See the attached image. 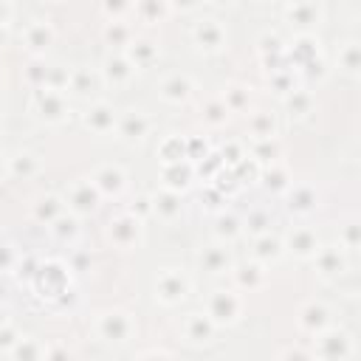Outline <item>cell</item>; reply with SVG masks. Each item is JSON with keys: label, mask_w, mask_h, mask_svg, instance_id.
Returning <instances> with one entry per match:
<instances>
[{"label": "cell", "mask_w": 361, "mask_h": 361, "mask_svg": "<svg viewBox=\"0 0 361 361\" xmlns=\"http://www.w3.org/2000/svg\"><path fill=\"white\" fill-rule=\"evenodd\" d=\"M37 107L45 118H59L65 113V99L59 90H40L37 94Z\"/></svg>", "instance_id": "obj_8"}, {"label": "cell", "mask_w": 361, "mask_h": 361, "mask_svg": "<svg viewBox=\"0 0 361 361\" xmlns=\"http://www.w3.org/2000/svg\"><path fill=\"white\" fill-rule=\"evenodd\" d=\"M280 240L277 237H271V234H262L260 240H257V257H262V260H274V257H280Z\"/></svg>", "instance_id": "obj_23"}, {"label": "cell", "mask_w": 361, "mask_h": 361, "mask_svg": "<svg viewBox=\"0 0 361 361\" xmlns=\"http://www.w3.org/2000/svg\"><path fill=\"white\" fill-rule=\"evenodd\" d=\"M206 316L212 322H234L240 316V299L234 291H215L209 296V311Z\"/></svg>", "instance_id": "obj_1"}, {"label": "cell", "mask_w": 361, "mask_h": 361, "mask_svg": "<svg viewBox=\"0 0 361 361\" xmlns=\"http://www.w3.org/2000/svg\"><path fill=\"white\" fill-rule=\"evenodd\" d=\"M220 231L237 234V220H234V218H220Z\"/></svg>", "instance_id": "obj_38"}, {"label": "cell", "mask_w": 361, "mask_h": 361, "mask_svg": "<svg viewBox=\"0 0 361 361\" xmlns=\"http://www.w3.org/2000/svg\"><path fill=\"white\" fill-rule=\"evenodd\" d=\"M94 187L99 192H118V189L125 187V172L118 169V167H113V164H105L94 175Z\"/></svg>", "instance_id": "obj_7"}, {"label": "cell", "mask_w": 361, "mask_h": 361, "mask_svg": "<svg viewBox=\"0 0 361 361\" xmlns=\"http://www.w3.org/2000/svg\"><path fill=\"white\" fill-rule=\"evenodd\" d=\"M350 353V339L344 333H322L319 336V355L324 361H342Z\"/></svg>", "instance_id": "obj_4"}, {"label": "cell", "mask_w": 361, "mask_h": 361, "mask_svg": "<svg viewBox=\"0 0 361 361\" xmlns=\"http://www.w3.org/2000/svg\"><path fill=\"white\" fill-rule=\"evenodd\" d=\"M110 237L116 240L118 246L136 243V237H138V220H136V215H122V218H116V220L110 223Z\"/></svg>", "instance_id": "obj_5"}, {"label": "cell", "mask_w": 361, "mask_h": 361, "mask_svg": "<svg viewBox=\"0 0 361 361\" xmlns=\"http://www.w3.org/2000/svg\"><path fill=\"white\" fill-rule=\"evenodd\" d=\"M223 105H226V110H240L246 105V94H243V87H237V85H231L226 94H223Z\"/></svg>", "instance_id": "obj_27"}, {"label": "cell", "mask_w": 361, "mask_h": 361, "mask_svg": "<svg viewBox=\"0 0 361 361\" xmlns=\"http://www.w3.org/2000/svg\"><path fill=\"white\" fill-rule=\"evenodd\" d=\"M96 198H99V189L94 187V180H76V184L71 187V195H68V200L79 209V212L94 209V206H96Z\"/></svg>", "instance_id": "obj_6"}, {"label": "cell", "mask_w": 361, "mask_h": 361, "mask_svg": "<svg viewBox=\"0 0 361 361\" xmlns=\"http://www.w3.org/2000/svg\"><path fill=\"white\" fill-rule=\"evenodd\" d=\"M87 127H94V130H107V127H113V110L107 107V105H94L87 110Z\"/></svg>", "instance_id": "obj_16"}, {"label": "cell", "mask_w": 361, "mask_h": 361, "mask_svg": "<svg viewBox=\"0 0 361 361\" xmlns=\"http://www.w3.org/2000/svg\"><path fill=\"white\" fill-rule=\"evenodd\" d=\"M153 209L156 212H161V215H175L178 209H180V203H178V195L172 192V189H164L161 195H156V203H153Z\"/></svg>", "instance_id": "obj_21"}, {"label": "cell", "mask_w": 361, "mask_h": 361, "mask_svg": "<svg viewBox=\"0 0 361 361\" xmlns=\"http://www.w3.org/2000/svg\"><path fill=\"white\" fill-rule=\"evenodd\" d=\"M251 127H254L257 138H274V118L271 116H254Z\"/></svg>", "instance_id": "obj_26"}, {"label": "cell", "mask_w": 361, "mask_h": 361, "mask_svg": "<svg viewBox=\"0 0 361 361\" xmlns=\"http://www.w3.org/2000/svg\"><path fill=\"white\" fill-rule=\"evenodd\" d=\"M316 260H319L322 274H336V271H342V251L339 249H322Z\"/></svg>", "instance_id": "obj_19"}, {"label": "cell", "mask_w": 361, "mask_h": 361, "mask_svg": "<svg viewBox=\"0 0 361 361\" xmlns=\"http://www.w3.org/2000/svg\"><path fill=\"white\" fill-rule=\"evenodd\" d=\"M195 40L203 45V48H218L223 43V28L218 20H200L198 28H195Z\"/></svg>", "instance_id": "obj_9"}, {"label": "cell", "mask_w": 361, "mask_h": 361, "mask_svg": "<svg viewBox=\"0 0 361 361\" xmlns=\"http://www.w3.org/2000/svg\"><path fill=\"white\" fill-rule=\"evenodd\" d=\"M147 127H149V122L141 110H127L122 116V122H118V130H122L127 138H141L147 133Z\"/></svg>", "instance_id": "obj_10"}, {"label": "cell", "mask_w": 361, "mask_h": 361, "mask_svg": "<svg viewBox=\"0 0 361 361\" xmlns=\"http://www.w3.org/2000/svg\"><path fill=\"white\" fill-rule=\"evenodd\" d=\"M130 54H133V59L138 56V63H149V59L156 56V48H153V43H149V40H133L130 43Z\"/></svg>", "instance_id": "obj_25"}, {"label": "cell", "mask_w": 361, "mask_h": 361, "mask_svg": "<svg viewBox=\"0 0 361 361\" xmlns=\"http://www.w3.org/2000/svg\"><path fill=\"white\" fill-rule=\"evenodd\" d=\"M130 330H133L130 316H127V313H122V311H107V313H102V316H99V333H102L105 339L122 342V339H127Z\"/></svg>", "instance_id": "obj_2"}, {"label": "cell", "mask_w": 361, "mask_h": 361, "mask_svg": "<svg viewBox=\"0 0 361 361\" xmlns=\"http://www.w3.org/2000/svg\"><path fill=\"white\" fill-rule=\"evenodd\" d=\"M14 355H17V361H37V355H40V347L32 342V339H17V344H14Z\"/></svg>", "instance_id": "obj_24"}, {"label": "cell", "mask_w": 361, "mask_h": 361, "mask_svg": "<svg viewBox=\"0 0 361 361\" xmlns=\"http://www.w3.org/2000/svg\"><path fill=\"white\" fill-rule=\"evenodd\" d=\"M200 265H203L206 271H212V274H218V271H223V268L229 265V254H226L220 246H209V249H203V254H200Z\"/></svg>", "instance_id": "obj_15"}, {"label": "cell", "mask_w": 361, "mask_h": 361, "mask_svg": "<svg viewBox=\"0 0 361 361\" xmlns=\"http://www.w3.org/2000/svg\"><path fill=\"white\" fill-rule=\"evenodd\" d=\"M189 79L187 76H180V74H172V76H167L164 79V85H161V90H164V96L167 99H175V102H180V99H187L189 96Z\"/></svg>", "instance_id": "obj_14"}, {"label": "cell", "mask_w": 361, "mask_h": 361, "mask_svg": "<svg viewBox=\"0 0 361 361\" xmlns=\"http://www.w3.org/2000/svg\"><path fill=\"white\" fill-rule=\"evenodd\" d=\"M282 361H311V355H308L305 350H299V347H296V350H288V353L282 355Z\"/></svg>", "instance_id": "obj_36"}, {"label": "cell", "mask_w": 361, "mask_h": 361, "mask_svg": "<svg viewBox=\"0 0 361 361\" xmlns=\"http://www.w3.org/2000/svg\"><path fill=\"white\" fill-rule=\"evenodd\" d=\"M107 37L113 40V45H122V43H127V28L122 25V23H118V20H113L110 25H107Z\"/></svg>", "instance_id": "obj_30"}, {"label": "cell", "mask_w": 361, "mask_h": 361, "mask_svg": "<svg viewBox=\"0 0 361 361\" xmlns=\"http://www.w3.org/2000/svg\"><path fill=\"white\" fill-rule=\"evenodd\" d=\"M288 243H291V249H293L296 254H302V257H311V254H316V249H319V240H316V234H313L311 229H296V231L288 237Z\"/></svg>", "instance_id": "obj_12"}, {"label": "cell", "mask_w": 361, "mask_h": 361, "mask_svg": "<svg viewBox=\"0 0 361 361\" xmlns=\"http://www.w3.org/2000/svg\"><path fill=\"white\" fill-rule=\"evenodd\" d=\"M265 178H268L265 184H268V187H274V189H285V187H288V172H285L282 167H277V164H274V175L268 172Z\"/></svg>", "instance_id": "obj_31"}, {"label": "cell", "mask_w": 361, "mask_h": 361, "mask_svg": "<svg viewBox=\"0 0 361 361\" xmlns=\"http://www.w3.org/2000/svg\"><path fill=\"white\" fill-rule=\"evenodd\" d=\"M105 74H107L110 79H116V82H125V79H130V74H133V63H127L125 56H107Z\"/></svg>", "instance_id": "obj_17"}, {"label": "cell", "mask_w": 361, "mask_h": 361, "mask_svg": "<svg viewBox=\"0 0 361 361\" xmlns=\"http://www.w3.org/2000/svg\"><path fill=\"white\" fill-rule=\"evenodd\" d=\"M187 277L180 274V271H175V268H167L164 274L158 277V296L164 299V302H178L180 296L187 293Z\"/></svg>", "instance_id": "obj_3"}, {"label": "cell", "mask_w": 361, "mask_h": 361, "mask_svg": "<svg viewBox=\"0 0 361 361\" xmlns=\"http://www.w3.org/2000/svg\"><path fill=\"white\" fill-rule=\"evenodd\" d=\"M262 223H265V215H262V212H257V215L249 220V226H251V229H262Z\"/></svg>", "instance_id": "obj_39"}, {"label": "cell", "mask_w": 361, "mask_h": 361, "mask_svg": "<svg viewBox=\"0 0 361 361\" xmlns=\"http://www.w3.org/2000/svg\"><path fill=\"white\" fill-rule=\"evenodd\" d=\"M254 156L262 158V161H274L277 158V144L271 138H260V144L254 147Z\"/></svg>", "instance_id": "obj_29"}, {"label": "cell", "mask_w": 361, "mask_h": 361, "mask_svg": "<svg viewBox=\"0 0 361 361\" xmlns=\"http://www.w3.org/2000/svg\"><path fill=\"white\" fill-rule=\"evenodd\" d=\"M212 330H215V322L209 319L206 313H189V319H187V336L192 342H206L209 336H212Z\"/></svg>", "instance_id": "obj_11"}, {"label": "cell", "mask_w": 361, "mask_h": 361, "mask_svg": "<svg viewBox=\"0 0 361 361\" xmlns=\"http://www.w3.org/2000/svg\"><path fill=\"white\" fill-rule=\"evenodd\" d=\"M45 361H71V353H68V347H63V344H54V347H48Z\"/></svg>", "instance_id": "obj_34"}, {"label": "cell", "mask_w": 361, "mask_h": 361, "mask_svg": "<svg viewBox=\"0 0 361 361\" xmlns=\"http://www.w3.org/2000/svg\"><path fill=\"white\" fill-rule=\"evenodd\" d=\"M138 361H169V355L161 353V350H149V353H144Z\"/></svg>", "instance_id": "obj_37"}, {"label": "cell", "mask_w": 361, "mask_h": 361, "mask_svg": "<svg viewBox=\"0 0 361 361\" xmlns=\"http://www.w3.org/2000/svg\"><path fill=\"white\" fill-rule=\"evenodd\" d=\"M25 37H28V45L32 48H43L45 43H48V37H51V32H48V25L45 23H32L28 25V32H25Z\"/></svg>", "instance_id": "obj_22"}, {"label": "cell", "mask_w": 361, "mask_h": 361, "mask_svg": "<svg viewBox=\"0 0 361 361\" xmlns=\"http://www.w3.org/2000/svg\"><path fill=\"white\" fill-rule=\"evenodd\" d=\"M17 344V336H14V330L3 322L0 324V347H14Z\"/></svg>", "instance_id": "obj_35"}, {"label": "cell", "mask_w": 361, "mask_h": 361, "mask_svg": "<svg viewBox=\"0 0 361 361\" xmlns=\"http://www.w3.org/2000/svg\"><path fill=\"white\" fill-rule=\"evenodd\" d=\"M324 324H327V308L322 302H311L302 311V327H308L311 333H322Z\"/></svg>", "instance_id": "obj_13"}, {"label": "cell", "mask_w": 361, "mask_h": 361, "mask_svg": "<svg viewBox=\"0 0 361 361\" xmlns=\"http://www.w3.org/2000/svg\"><path fill=\"white\" fill-rule=\"evenodd\" d=\"M0 324H3V311H0Z\"/></svg>", "instance_id": "obj_40"}, {"label": "cell", "mask_w": 361, "mask_h": 361, "mask_svg": "<svg viewBox=\"0 0 361 361\" xmlns=\"http://www.w3.org/2000/svg\"><path fill=\"white\" fill-rule=\"evenodd\" d=\"M316 203V195H313V189L311 187H305V184H299V187H293L291 189V209H296V212H308V209Z\"/></svg>", "instance_id": "obj_18"}, {"label": "cell", "mask_w": 361, "mask_h": 361, "mask_svg": "<svg viewBox=\"0 0 361 361\" xmlns=\"http://www.w3.org/2000/svg\"><path fill=\"white\" fill-rule=\"evenodd\" d=\"M226 105L220 102V99H212V102H209V107H206V116H209V122H223V118H226Z\"/></svg>", "instance_id": "obj_32"}, {"label": "cell", "mask_w": 361, "mask_h": 361, "mask_svg": "<svg viewBox=\"0 0 361 361\" xmlns=\"http://www.w3.org/2000/svg\"><path fill=\"white\" fill-rule=\"evenodd\" d=\"M12 169L14 172H32L34 169V158L28 156V153H20V156L12 158Z\"/></svg>", "instance_id": "obj_33"}, {"label": "cell", "mask_w": 361, "mask_h": 361, "mask_svg": "<svg viewBox=\"0 0 361 361\" xmlns=\"http://www.w3.org/2000/svg\"><path fill=\"white\" fill-rule=\"evenodd\" d=\"M59 200L56 198H43L40 203H37V215L40 218H48V220H56V215H59Z\"/></svg>", "instance_id": "obj_28"}, {"label": "cell", "mask_w": 361, "mask_h": 361, "mask_svg": "<svg viewBox=\"0 0 361 361\" xmlns=\"http://www.w3.org/2000/svg\"><path fill=\"white\" fill-rule=\"evenodd\" d=\"M234 277L243 288H257L262 282V268L260 265H240Z\"/></svg>", "instance_id": "obj_20"}]
</instances>
